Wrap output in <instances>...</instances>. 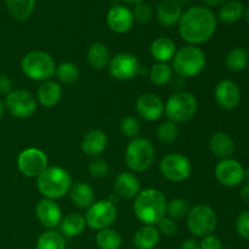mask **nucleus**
<instances>
[{
  "instance_id": "18",
  "label": "nucleus",
  "mask_w": 249,
  "mask_h": 249,
  "mask_svg": "<svg viewBox=\"0 0 249 249\" xmlns=\"http://www.w3.org/2000/svg\"><path fill=\"white\" fill-rule=\"evenodd\" d=\"M107 24L114 33L124 34L130 31L134 26L133 12L123 5H116L109 9L107 14Z\"/></svg>"
},
{
  "instance_id": "7",
  "label": "nucleus",
  "mask_w": 249,
  "mask_h": 249,
  "mask_svg": "<svg viewBox=\"0 0 249 249\" xmlns=\"http://www.w3.org/2000/svg\"><path fill=\"white\" fill-rule=\"evenodd\" d=\"M125 164L133 173L146 172L155 160V147L145 138L131 139L124 155Z\"/></svg>"
},
{
  "instance_id": "47",
  "label": "nucleus",
  "mask_w": 249,
  "mask_h": 249,
  "mask_svg": "<svg viewBox=\"0 0 249 249\" xmlns=\"http://www.w3.org/2000/svg\"><path fill=\"white\" fill-rule=\"evenodd\" d=\"M204 2L207 4V6H221V5L224 4V2H226L228 0H203Z\"/></svg>"
},
{
  "instance_id": "19",
  "label": "nucleus",
  "mask_w": 249,
  "mask_h": 249,
  "mask_svg": "<svg viewBox=\"0 0 249 249\" xmlns=\"http://www.w3.org/2000/svg\"><path fill=\"white\" fill-rule=\"evenodd\" d=\"M113 186L116 194L124 199L135 198L141 191L140 180L130 172H123L117 175Z\"/></svg>"
},
{
  "instance_id": "37",
  "label": "nucleus",
  "mask_w": 249,
  "mask_h": 249,
  "mask_svg": "<svg viewBox=\"0 0 249 249\" xmlns=\"http://www.w3.org/2000/svg\"><path fill=\"white\" fill-rule=\"evenodd\" d=\"M178 135H179V128H178V125L174 122H163L162 124H160L157 129L158 140L160 142L165 143V145L174 142L178 139Z\"/></svg>"
},
{
  "instance_id": "24",
  "label": "nucleus",
  "mask_w": 249,
  "mask_h": 249,
  "mask_svg": "<svg viewBox=\"0 0 249 249\" xmlns=\"http://www.w3.org/2000/svg\"><path fill=\"white\" fill-rule=\"evenodd\" d=\"M70 197L73 204L79 209H88L95 202V192L92 187L82 181L72 184Z\"/></svg>"
},
{
  "instance_id": "14",
  "label": "nucleus",
  "mask_w": 249,
  "mask_h": 249,
  "mask_svg": "<svg viewBox=\"0 0 249 249\" xmlns=\"http://www.w3.org/2000/svg\"><path fill=\"white\" fill-rule=\"evenodd\" d=\"M214 174L219 184L223 186L236 187L245 180V168L237 160L226 158L220 160V162L216 164Z\"/></svg>"
},
{
  "instance_id": "45",
  "label": "nucleus",
  "mask_w": 249,
  "mask_h": 249,
  "mask_svg": "<svg viewBox=\"0 0 249 249\" xmlns=\"http://www.w3.org/2000/svg\"><path fill=\"white\" fill-rule=\"evenodd\" d=\"M180 249H201L199 247V242L195 238H187L180 246Z\"/></svg>"
},
{
  "instance_id": "8",
  "label": "nucleus",
  "mask_w": 249,
  "mask_h": 249,
  "mask_svg": "<svg viewBox=\"0 0 249 249\" xmlns=\"http://www.w3.org/2000/svg\"><path fill=\"white\" fill-rule=\"evenodd\" d=\"M187 228L196 237H206L213 235L218 225V216L214 209L208 204H196L191 207L187 214Z\"/></svg>"
},
{
  "instance_id": "17",
  "label": "nucleus",
  "mask_w": 249,
  "mask_h": 249,
  "mask_svg": "<svg viewBox=\"0 0 249 249\" xmlns=\"http://www.w3.org/2000/svg\"><path fill=\"white\" fill-rule=\"evenodd\" d=\"M36 215L39 223L49 230L57 228L62 220V211L53 199L43 198L36 207Z\"/></svg>"
},
{
  "instance_id": "29",
  "label": "nucleus",
  "mask_w": 249,
  "mask_h": 249,
  "mask_svg": "<svg viewBox=\"0 0 249 249\" xmlns=\"http://www.w3.org/2000/svg\"><path fill=\"white\" fill-rule=\"evenodd\" d=\"M245 14V7L238 0H228L219 9L218 19L223 23L232 24L240 21Z\"/></svg>"
},
{
  "instance_id": "46",
  "label": "nucleus",
  "mask_w": 249,
  "mask_h": 249,
  "mask_svg": "<svg viewBox=\"0 0 249 249\" xmlns=\"http://www.w3.org/2000/svg\"><path fill=\"white\" fill-rule=\"evenodd\" d=\"M240 195H241V198H242V201L245 202V203L249 204V182L242 185Z\"/></svg>"
},
{
  "instance_id": "34",
  "label": "nucleus",
  "mask_w": 249,
  "mask_h": 249,
  "mask_svg": "<svg viewBox=\"0 0 249 249\" xmlns=\"http://www.w3.org/2000/svg\"><path fill=\"white\" fill-rule=\"evenodd\" d=\"M96 245L100 249H119L122 246V236L113 229H104L97 232Z\"/></svg>"
},
{
  "instance_id": "30",
  "label": "nucleus",
  "mask_w": 249,
  "mask_h": 249,
  "mask_svg": "<svg viewBox=\"0 0 249 249\" xmlns=\"http://www.w3.org/2000/svg\"><path fill=\"white\" fill-rule=\"evenodd\" d=\"M10 15L16 21H26L33 14L36 0H6Z\"/></svg>"
},
{
  "instance_id": "3",
  "label": "nucleus",
  "mask_w": 249,
  "mask_h": 249,
  "mask_svg": "<svg viewBox=\"0 0 249 249\" xmlns=\"http://www.w3.org/2000/svg\"><path fill=\"white\" fill-rule=\"evenodd\" d=\"M72 177L63 168L57 165L48 167L38 178H36V187L44 198L60 199L70 192L72 186Z\"/></svg>"
},
{
  "instance_id": "22",
  "label": "nucleus",
  "mask_w": 249,
  "mask_h": 249,
  "mask_svg": "<svg viewBox=\"0 0 249 249\" xmlns=\"http://www.w3.org/2000/svg\"><path fill=\"white\" fill-rule=\"evenodd\" d=\"M182 6L177 0H162L157 7V18L167 27L177 26L182 16Z\"/></svg>"
},
{
  "instance_id": "43",
  "label": "nucleus",
  "mask_w": 249,
  "mask_h": 249,
  "mask_svg": "<svg viewBox=\"0 0 249 249\" xmlns=\"http://www.w3.org/2000/svg\"><path fill=\"white\" fill-rule=\"evenodd\" d=\"M199 247L201 249H223V243L219 237L209 235L202 238V241L199 242Z\"/></svg>"
},
{
  "instance_id": "32",
  "label": "nucleus",
  "mask_w": 249,
  "mask_h": 249,
  "mask_svg": "<svg viewBox=\"0 0 249 249\" xmlns=\"http://www.w3.org/2000/svg\"><path fill=\"white\" fill-rule=\"evenodd\" d=\"M148 78H150L151 83L157 87H164L168 83H170L173 78L172 66H169L168 63L157 62L148 71Z\"/></svg>"
},
{
  "instance_id": "15",
  "label": "nucleus",
  "mask_w": 249,
  "mask_h": 249,
  "mask_svg": "<svg viewBox=\"0 0 249 249\" xmlns=\"http://www.w3.org/2000/svg\"><path fill=\"white\" fill-rule=\"evenodd\" d=\"M135 107L139 116L148 122L158 121L164 113V102L153 92H145L140 95L136 100Z\"/></svg>"
},
{
  "instance_id": "5",
  "label": "nucleus",
  "mask_w": 249,
  "mask_h": 249,
  "mask_svg": "<svg viewBox=\"0 0 249 249\" xmlns=\"http://www.w3.org/2000/svg\"><path fill=\"white\" fill-rule=\"evenodd\" d=\"M21 70L26 77L36 82H46L55 75L56 63L45 51L33 50L27 53L21 61Z\"/></svg>"
},
{
  "instance_id": "1",
  "label": "nucleus",
  "mask_w": 249,
  "mask_h": 249,
  "mask_svg": "<svg viewBox=\"0 0 249 249\" xmlns=\"http://www.w3.org/2000/svg\"><path fill=\"white\" fill-rule=\"evenodd\" d=\"M218 27L215 14L207 6H192L185 12L178 23L179 34L189 45H201L214 36Z\"/></svg>"
},
{
  "instance_id": "4",
  "label": "nucleus",
  "mask_w": 249,
  "mask_h": 249,
  "mask_svg": "<svg viewBox=\"0 0 249 249\" xmlns=\"http://www.w3.org/2000/svg\"><path fill=\"white\" fill-rule=\"evenodd\" d=\"M173 71L180 78H194L204 70L206 53L196 45H185L177 50L173 57Z\"/></svg>"
},
{
  "instance_id": "21",
  "label": "nucleus",
  "mask_w": 249,
  "mask_h": 249,
  "mask_svg": "<svg viewBox=\"0 0 249 249\" xmlns=\"http://www.w3.org/2000/svg\"><path fill=\"white\" fill-rule=\"evenodd\" d=\"M209 148H211L212 153L220 160L232 158V155L236 150L232 138L223 131H216L211 136Z\"/></svg>"
},
{
  "instance_id": "6",
  "label": "nucleus",
  "mask_w": 249,
  "mask_h": 249,
  "mask_svg": "<svg viewBox=\"0 0 249 249\" xmlns=\"http://www.w3.org/2000/svg\"><path fill=\"white\" fill-rule=\"evenodd\" d=\"M198 101L191 92L178 91L169 96L164 104V113L168 121L178 123H186L191 121L197 113Z\"/></svg>"
},
{
  "instance_id": "49",
  "label": "nucleus",
  "mask_w": 249,
  "mask_h": 249,
  "mask_svg": "<svg viewBox=\"0 0 249 249\" xmlns=\"http://www.w3.org/2000/svg\"><path fill=\"white\" fill-rule=\"evenodd\" d=\"M4 112H5V104H2V101L0 100V119H1L2 116H4Z\"/></svg>"
},
{
  "instance_id": "33",
  "label": "nucleus",
  "mask_w": 249,
  "mask_h": 249,
  "mask_svg": "<svg viewBox=\"0 0 249 249\" xmlns=\"http://www.w3.org/2000/svg\"><path fill=\"white\" fill-rule=\"evenodd\" d=\"M36 249H66L65 237L56 230L45 231L36 241Z\"/></svg>"
},
{
  "instance_id": "11",
  "label": "nucleus",
  "mask_w": 249,
  "mask_h": 249,
  "mask_svg": "<svg viewBox=\"0 0 249 249\" xmlns=\"http://www.w3.org/2000/svg\"><path fill=\"white\" fill-rule=\"evenodd\" d=\"M5 107L16 118H29L36 112L38 101L29 91L23 89L12 90L6 95Z\"/></svg>"
},
{
  "instance_id": "51",
  "label": "nucleus",
  "mask_w": 249,
  "mask_h": 249,
  "mask_svg": "<svg viewBox=\"0 0 249 249\" xmlns=\"http://www.w3.org/2000/svg\"><path fill=\"white\" fill-rule=\"evenodd\" d=\"M245 19H246V22H247V23L249 24V6L247 7V10H246L245 11Z\"/></svg>"
},
{
  "instance_id": "2",
  "label": "nucleus",
  "mask_w": 249,
  "mask_h": 249,
  "mask_svg": "<svg viewBox=\"0 0 249 249\" xmlns=\"http://www.w3.org/2000/svg\"><path fill=\"white\" fill-rule=\"evenodd\" d=\"M167 198L157 189L140 191L134 201V213L143 225H157L167 215Z\"/></svg>"
},
{
  "instance_id": "26",
  "label": "nucleus",
  "mask_w": 249,
  "mask_h": 249,
  "mask_svg": "<svg viewBox=\"0 0 249 249\" xmlns=\"http://www.w3.org/2000/svg\"><path fill=\"white\" fill-rule=\"evenodd\" d=\"M160 238V233L155 225H143L134 235V246L138 249H153Z\"/></svg>"
},
{
  "instance_id": "13",
  "label": "nucleus",
  "mask_w": 249,
  "mask_h": 249,
  "mask_svg": "<svg viewBox=\"0 0 249 249\" xmlns=\"http://www.w3.org/2000/svg\"><path fill=\"white\" fill-rule=\"evenodd\" d=\"M48 167V157L39 148H26L17 157V168L27 178H38Z\"/></svg>"
},
{
  "instance_id": "10",
  "label": "nucleus",
  "mask_w": 249,
  "mask_h": 249,
  "mask_svg": "<svg viewBox=\"0 0 249 249\" xmlns=\"http://www.w3.org/2000/svg\"><path fill=\"white\" fill-rule=\"evenodd\" d=\"M160 172L169 181L181 182L191 175L192 164L189 158L181 153H169L160 160Z\"/></svg>"
},
{
  "instance_id": "53",
  "label": "nucleus",
  "mask_w": 249,
  "mask_h": 249,
  "mask_svg": "<svg viewBox=\"0 0 249 249\" xmlns=\"http://www.w3.org/2000/svg\"><path fill=\"white\" fill-rule=\"evenodd\" d=\"M177 1H178V2H179V4H180V5H181V4H186V2H187V1H189V0H177Z\"/></svg>"
},
{
  "instance_id": "42",
  "label": "nucleus",
  "mask_w": 249,
  "mask_h": 249,
  "mask_svg": "<svg viewBox=\"0 0 249 249\" xmlns=\"http://www.w3.org/2000/svg\"><path fill=\"white\" fill-rule=\"evenodd\" d=\"M156 228H157V230L160 231V233H162V235H164V236H174V235H177V232H178L177 221L167 215L158 221V224Z\"/></svg>"
},
{
  "instance_id": "36",
  "label": "nucleus",
  "mask_w": 249,
  "mask_h": 249,
  "mask_svg": "<svg viewBox=\"0 0 249 249\" xmlns=\"http://www.w3.org/2000/svg\"><path fill=\"white\" fill-rule=\"evenodd\" d=\"M191 206L190 202L184 198H174L167 203V216L174 219H181L187 216Z\"/></svg>"
},
{
  "instance_id": "41",
  "label": "nucleus",
  "mask_w": 249,
  "mask_h": 249,
  "mask_svg": "<svg viewBox=\"0 0 249 249\" xmlns=\"http://www.w3.org/2000/svg\"><path fill=\"white\" fill-rule=\"evenodd\" d=\"M235 229L238 236L245 240H249V211H243L238 214L235 221Z\"/></svg>"
},
{
  "instance_id": "12",
  "label": "nucleus",
  "mask_w": 249,
  "mask_h": 249,
  "mask_svg": "<svg viewBox=\"0 0 249 249\" xmlns=\"http://www.w3.org/2000/svg\"><path fill=\"white\" fill-rule=\"evenodd\" d=\"M108 72L114 79L126 82L135 78L141 72L140 61L130 53H119L111 57L108 63Z\"/></svg>"
},
{
  "instance_id": "28",
  "label": "nucleus",
  "mask_w": 249,
  "mask_h": 249,
  "mask_svg": "<svg viewBox=\"0 0 249 249\" xmlns=\"http://www.w3.org/2000/svg\"><path fill=\"white\" fill-rule=\"evenodd\" d=\"M61 232L66 237H75L84 232L85 228H87V223H85V218L80 214L71 213L62 218L60 224Z\"/></svg>"
},
{
  "instance_id": "27",
  "label": "nucleus",
  "mask_w": 249,
  "mask_h": 249,
  "mask_svg": "<svg viewBox=\"0 0 249 249\" xmlns=\"http://www.w3.org/2000/svg\"><path fill=\"white\" fill-rule=\"evenodd\" d=\"M87 60L95 70H104L105 67H108V63L111 61V53L105 44L96 41V43H92L88 49Z\"/></svg>"
},
{
  "instance_id": "40",
  "label": "nucleus",
  "mask_w": 249,
  "mask_h": 249,
  "mask_svg": "<svg viewBox=\"0 0 249 249\" xmlns=\"http://www.w3.org/2000/svg\"><path fill=\"white\" fill-rule=\"evenodd\" d=\"M109 172V167L107 162L101 158H95L89 163V173L91 177L96 178V179H102V178L107 177Z\"/></svg>"
},
{
  "instance_id": "25",
  "label": "nucleus",
  "mask_w": 249,
  "mask_h": 249,
  "mask_svg": "<svg viewBox=\"0 0 249 249\" xmlns=\"http://www.w3.org/2000/svg\"><path fill=\"white\" fill-rule=\"evenodd\" d=\"M151 56L160 63H167L168 61H172L177 53V46L175 43L170 38L167 36H160L155 39L151 44L150 48Z\"/></svg>"
},
{
  "instance_id": "50",
  "label": "nucleus",
  "mask_w": 249,
  "mask_h": 249,
  "mask_svg": "<svg viewBox=\"0 0 249 249\" xmlns=\"http://www.w3.org/2000/svg\"><path fill=\"white\" fill-rule=\"evenodd\" d=\"M124 1L128 2V4H133V5H135V4H139V2L145 1V0H124Z\"/></svg>"
},
{
  "instance_id": "31",
  "label": "nucleus",
  "mask_w": 249,
  "mask_h": 249,
  "mask_svg": "<svg viewBox=\"0 0 249 249\" xmlns=\"http://www.w3.org/2000/svg\"><path fill=\"white\" fill-rule=\"evenodd\" d=\"M249 63V53L245 48H233L225 57V65L231 72H241Z\"/></svg>"
},
{
  "instance_id": "20",
  "label": "nucleus",
  "mask_w": 249,
  "mask_h": 249,
  "mask_svg": "<svg viewBox=\"0 0 249 249\" xmlns=\"http://www.w3.org/2000/svg\"><path fill=\"white\" fill-rule=\"evenodd\" d=\"M107 143H108V139H107L106 134L99 129H94L85 134L82 143H80V147L87 156L96 157L106 150Z\"/></svg>"
},
{
  "instance_id": "48",
  "label": "nucleus",
  "mask_w": 249,
  "mask_h": 249,
  "mask_svg": "<svg viewBox=\"0 0 249 249\" xmlns=\"http://www.w3.org/2000/svg\"><path fill=\"white\" fill-rule=\"evenodd\" d=\"M119 198H121V197H119L118 195H117V194H114V195H111V196H109L108 198H107V199H108V201L111 202V203H113L114 206H116V204L118 203Z\"/></svg>"
},
{
  "instance_id": "44",
  "label": "nucleus",
  "mask_w": 249,
  "mask_h": 249,
  "mask_svg": "<svg viewBox=\"0 0 249 249\" xmlns=\"http://www.w3.org/2000/svg\"><path fill=\"white\" fill-rule=\"evenodd\" d=\"M12 91V83L5 74H0V95H7Z\"/></svg>"
},
{
  "instance_id": "23",
  "label": "nucleus",
  "mask_w": 249,
  "mask_h": 249,
  "mask_svg": "<svg viewBox=\"0 0 249 249\" xmlns=\"http://www.w3.org/2000/svg\"><path fill=\"white\" fill-rule=\"evenodd\" d=\"M62 97V88L57 82L46 80L40 84L36 91V101L44 107H55Z\"/></svg>"
},
{
  "instance_id": "9",
  "label": "nucleus",
  "mask_w": 249,
  "mask_h": 249,
  "mask_svg": "<svg viewBox=\"0 0 249 249\" xmlns=\"http://www.w3.org/2000/svg\"><path fill=\"white\" fill-rule=\"evenodd\" d=\"M118 211L117 207L108 199L95 201L85 213V223L92 230H104L108 229L116 221Z\"/></svg>"
},
{
  "instance_id": "52",
  "label": "nucleus",
  "mask_w": 249,
  "mask_h": 249,
  "mask_svg": "<svg viewBox=\"0 0 249 249\" xmlns=\"http://www.w3.org/2000/svg\"><path fill=\"white\" fill-rule=\"evenodd\" d=\"M245 180H247V182H249V169L245 170Z\"/></svg>"
},
{
  "instance_id": "16",
  "label": "nucleus",
  "mask_w": 249,
  "mask_h": 249,
  "mask_svg": "<svg viewBox=\"0 0 249 249\" xmlns=\"http://www.w3.org/2000/svg\"><path fill=\"white\" fill-rule=\"evenodd\" d=\"M215 101L221 108L235 109L241 102V90L233 80L224 79L218 83L214 91Z\"/></svg>"
},
{
  "instance_id": "39",
  "label": "nucleus",
  "mask_w": 249,
  "mask_h": 249,
  "mask_svg": "<svg viewBox=\"0 0 249 249\" xmlns=\"http://www.w3.org/2000/svg\"><path fill=\"white\" fill-rule=\"evenodd\" d=\"M131 12H133L134 21H138L140 23H148L153 17L152 7L143 1L134 5V9L131 10Z\"/></svg>"
},
{
  "instance_id": "35",
  "label": "nucleus",
  "mask_w": 249,
  "mask_h": 249,
  "mask_svg": "<svg viewBox=\"0 0 249 249\" xmlns=\"http://www.w3.org/2000/svg\"><path fill=\"white\" fill-rule=\"evenodd\" d=\"M56 77L63 84H73L79 78V70L73 62H62L56 67Z\"/></svg>"
},
{
  "instance_id": "38",
  "label": "nucleus",
  "mask_w": 249,
  "mask_h": 249,
  "mask_svg": "<svg viewBox=\"0 0 249 249\" xmlns=\"http://www.w3.org/2000/svg\"><path fill=\"white\" fill-rule=\"evenodd\" d=\"M121 130L129 139L139 138L141 133V123L136 117L128 116L121 122Z\"/></svg>"
}]
</instances>
